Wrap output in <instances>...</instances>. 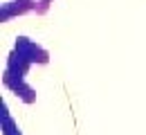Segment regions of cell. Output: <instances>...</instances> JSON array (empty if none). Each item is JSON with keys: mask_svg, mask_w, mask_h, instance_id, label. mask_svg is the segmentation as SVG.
I'll list each match as a JSON object with an SVG mask.
<instances>
[{"mask_svg": "<svg viewBox=\"0 0 146 135\" xmlns=\"http://www.w3.org/2000/svg\"><path fill=\"white\" fill-rule=\"evenodd\" d=\"M18 2L25 5L29 11H36L38 16L47 14V9H50V5H52V0H18Z\"/></svg>", "mask_w": 146, "mask_h": 135, "instance_id": "8992f818", "label": "cell"}, {"mask_svg": "<svg viewBox=\"0 0 146 135\" xmlns=\"http://www.w3.org/2000/svg\"><path fill=\"white\" fill-rule=\"evenodd\" d=\"M25 14H29V9H27L25 5H20L18 0H11V2L0 5V23H9L11 18L25 16Z\"/></svg>", "mask_w": 146, "mask_h": 135, "instance_id": "5b68a950", "label": "cell"}, {"mask_svg": "<svg viewBox=\"0 0 146 135\" xmlns=\"http://www.w3.org/2000/svg\"><path fill=\"white\" fill-rule=\"evenodd\" d=\"M14 50H18L32 65H47V63H50V52H47L40 43H36L34 39H29V36H25V34L16 36Z\"/></svg>", "mask_w": 146, "mask_h": 135, "instance_id": "6da1fadb", "label": "cell"}, {"mask_svg": "<svg viewBox=\"0 0 146 135\" xmlns=\"http://www.w3.org/2000/svg\"><path fill=\"white\" fill-rule=\"evenodd\" d=\"M29 68H32V63L23 57L18 50H11V52L7 54V65H5L7 72H11V74H16V77H27Z\"/></svg>", "mask_w": 146, "mask_h": 135, "instance_id": "3957f363", "label": "cell"}, {"mask_svg": "<svg viewBox=\"0 0 146 135\" xmlns=\"http://www.w3.org/2000/svg\"><path fill=\"white\" fill-rule=\"evenodd\" d=\"M2 83H5V88H9L18 97L20 101H25V104H34L36 101V88L29 86L25 77H16V74H11L7 70H2Z\"/></svg>", "mask_w": 146, "mask_h": 135, "instance_id": "7a4b0ae2", "label": "cell"}, {"mask_svg": "<svg viewBox=\"0 0 146 135\" xmlns=\"http://www.w3.org/2000/svg\"><path fill=\"white\" fill-rule=\"evenodd\" d=\"M0 131H2V135H23L20 133V126L18 122L11 117V113H9V106H7V101H2L0 104Z\"/></svg>", "mask_w": 146, "mask_h": 135, "instance_id": "277c9868", "label": "cell"}]
</instances>
